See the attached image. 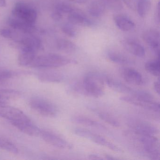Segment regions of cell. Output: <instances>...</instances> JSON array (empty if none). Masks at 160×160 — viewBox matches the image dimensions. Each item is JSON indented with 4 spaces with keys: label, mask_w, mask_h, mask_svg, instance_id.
I'll list each match as a JSON object with an SVG mask.
<instances>
[{
    "label": "cell",
    "mask_w": 160,
    "mask_h": 160,
    "mask_svg": "<svg viewBox=\"0 0 160 160\" xmlns=\"http://www.w3.org/2000/svg\"><path fill=\"white\" fill-rule=\"evenodd\" d=\"M104 77L96 72L86 75L82 82L73 84L72 88L78 94L88 97H101L104 93Z\"/></svg>",
    "instance_id": "6da1fadb"
},
{
    "label": "cell",
    "mask_w": 160,
    "mask_h": 160,
    "mask_svg": "<svg viewBox=\"0 0 160 160\" xmlns=\"http://www.w3.org/2000/svg\"><path fill=\"white\" fill-rule=\"evenodd\" d=\"M133 141L139 145L143 153L152 160H159L160 152L159 142L158 138L152 135L138 133L131 131L127 133Z\"/></svg>",
    "instance_id": "7a4b0ae2"
},
{
    "label": "cell",
    "mask_w": 160,
    "mask_h": 160,
    "mask_svg": "<svg viewBox=\"0 0 160 160\" xmlns=\"http://www.w3.org/2000/svg\"><path fill=\"white\" fill-rule=\"evenodd\" d=\"M75 60L62 55L49 53L36 56L30 65V67L36 68H54L62 67L70 64H74Z\"/></svg>",
    "instance_id": "3957f363"
},
{
    "label": "cell",
    "mask_w": 160,
    "mask_h": 160,
    "mask_svg": "<svg viewBox=\"0 0 160 160\" xmlns=\"http://www.w3.org/2000/svg\"><path fill=\"white\" fill-rule=\"evenodd\" d=\"M29 105L36 113L47 118H54L58 112V108L52 102L39 96L32 98Z\"/></svg>",
    "instance_id": "277c9868"
},
{
    "label": "cell",
    "mask_w": 160,
    "mask_h": 160,
    "mask_svg": "<svg viewBox=\"0 0 160 160\" xmlns=\"http://www.w3.org/2000/svg\"><path fill=\"white\" fill-rule=\"evenodd\" d=\"M12 16L27 23L34 25L37 18V11L28 3L18 2L15 5Z\"/></svg>",
    "instance_id": "5b68a950"
},
{
    "label": "cell",
    "mask_w": 160,
    "mask_h": 160,
    "mask_svg": "<svg viewBox=\"0 0 160 160\" xmlns=\"http://www.w3.org/2000/svg\"><path fill=\"white\" fill-rule=\"evenodd\" d=\"M74 132L78 136L89 139L96 144L103 146V147L108 148L113 151L118 152H122V150L120 148H118L115 144L107 140L105 138L103 137L102 136L97 134L91 132L87 129L77 128L74 130Z\"/></svg>",
    "instance_id": "8992f818"
},
{
    "label": "cell",
    "mask_w": 160,
    "mask_h": 160,
    "mask_svg": "<svg viewBox=\"0 0 160 160\" xmlns=\"http://www.w3.org/2000/svg\"><path fill=\"white\" fill-rule=\"evenodd\" d=\"M127 125L131 131L138 133L154 135L159 132V130L155 126L138 119H129L127 121Z\"/></svg>",
    "instance_id": "52a82bcc"
},
{
    "label": "cell",
    "mask_w": 160,
    "mask_h": 160,
    "mask_svg": "<svg viewBox=\"0 0 160 160\" xmlns=\"http://www.w3.org/2000/svg\"><path fill=\"white\" fill-rule=\"evenodd\" d=\"M40 136L47 144L60 149H71L72 145L58 135L51 131L41 130Z\"/></svg>",
    "instance_id": "ba28073f"
},
{
    "label": "cell",
    "mask_w": 160,
    "mask_h": 160,
    "mask_svg": "<svg viewBox=\"0 0 160 160\" xmlns=\"http://www.w3.org/2000/svg\"><path fill=\"white\" fill-rule=\"evenodd\" d=\"M122 102L153 112H160V104L155 100H145L132 96H122L120 98Z\"/></svg>",
    "instance_id": "9c48e42d"
},
{
    "label": "cell",
    "mask_w": 160,
    "mask_h": 160,
    "mask_svg": "<svg viewBox=\"0 0 160 160\" xmlns=\"http://www.w3.org/2000/svg\"><path fill=\"white\" fill-rule=\"evenodd\" d=\"M0 117L11 122L30 119L22 110L6 104H0Z\"/></svg>",
    "instance_id": "30bf717a"
},
{
    "label": "cell",
    "mask_w": 160,
    "mask_h": 160,
    "mask_svg": "<svg viewBox=\"0 0 160 160\" xmlns=\"http://www.w3.org/2000/svg\"><path fill=\"white\" fill-rule=\"evenodd\" d=\"M13 126L23 133L30 136L37 137L40 136L41 130L34 125L30 119L22 120L11 122Z\"/></svg>",
    "instance_id": "8fae6325"
},
{
    "label": "cell",
    "mask_w": 160,
    "mask_h": 160,
    "mask_svg": "<svg viewBox=\"0 0 160 160\" xmlns=\"http://www.w3.org/2000/svg\"><path fill=\"white\" fill-rule=\"evenodd\" d=\"M122 78L128 84L135 86H141L144 83V79L140 73L135 69L125 68L121 72Z\"/></svg>",
    "instance_id": "7c38bea8"
},
{
    "label": "cell",
    "mask_w": 160,
    "mask_h": 160,
    "mask_svg": "<svg viewBox=\"0 0 160 160\" xmlns=\"http://www.w3.org/2000/svg\"><path fill=\"white\" fill-rule=\"evenodd\" d=\"M8 23L12 28L17 31L29 34H32L36 31V28L34 25L27 23L12 16L9 18Z\"/></svg>",
    "instance_id": "4fadbf2b"
},
{
    "label": "cell",
    "mask_w": 160,
    "mask_h": 160,
    "mask_svg": "<svg viewBox=\"0 0 160 160\" xmlns=\"http://www.w3.org/2000/svg\"><path fill=\"white\" fill-rule=\"evenodd\" d=\"M104 81L105 83L110 88L117 92L128 94L129 96H133L136 92L137 90L133 89L127 85L111 78L104 77Z\"/></svg>",
    "instance_id": "5bb4252c"
},
{
    "label": "cell",
    "mask_w": 160,
    "mask_h": 160,
    "mask_svg": "<svg viewBox=\"0 0 160 160\" xmlns=\"http://www.w3.org/2000/svg\"><path fill=\"white\" fill-rule=\"evenodd\" d=\"M143 37L144 41L150 47L156 56L159 58L160 34L159 32L154 30H149L145 32Z\"/></svg>",
    "instance_id": "9a60e30c"
},
{
    "label": "cell",
    "mask_w": 160,
    "mask_h": 160,
    "mask_svg": "<svg viewBox=\"0 0 160 160\" xmlns=\"http://www.w3.org/2000/svg\"><path fill=\"white\" fill-rule=\"evenodd\" d=\"M71 120L72 122L80 125H84L91 128L98 129L100 131L106 132L108 129L104 125L98 122L84 116H75L72 117Z\"/></svg>",
    "instance_id": "2e32d148"
},
{
    "label": "cell",
    "mask_w": 160,
    "mask_h": 160,
    "mask_svg": "<svg viewBox=\"0 0 160 160\" xmlns=\"http://www.w3.org/2000/svg\"><path fill=\"white\" fill-rule=\"evenodd\" d=\"M68 20L72 25L88 27L92 25V22L84 13L77 10H74L69 14Z\"/></svg>",
    "instance_id": "e0dca14e"
},
{
    "label": "cell",
    "mask_w": 160,
    "mask_h": 160,
    "mask_svg": "<svg viewBox=\"0 0 160 160\" xmlns=\"http://www.w3.org/2000/svg\"><path fill=\"white\" fill-rule=\"evenodd\" d=\"M36 51L28 48H21L18 56V62L22 66H30L35 59Z\"/></svg>",
    "instance_id": "ac0fdd59"
},
{
    "label": "cell",
    "mask_w": 160,
    "mask_h": 160,
    "mask_svg": "<svg viewBox=\"0 0 160 160\" xmlns=\"http://www.w3.org/2000/svg\"><path fill=\"white\" fill-rule=\"evenodd\" d=\"M122 45L126 50L131 54L139 58H143L145 56L144 47L138 43L132 40H124Z\"/></svg>",
    "instance_id": "d6986e66"
},
{
    "label": "cell",
    "mask_w": 160,
    "mask_h": 160,
    "mask_svg": "<svg viewBox=\"0 0 160 160\" xmlns=\"http://www.w3.org/2000/svg\"><path fill=\"white\" fill-rule=\"evenodd\" d=\"M114 20L116 26L122 31H130L135 27L134 23L125 16H116L114 17Z\"/></svg>",
    "instance_id": "ffe728a7"
},
{
    "label": "cell",
    "mask_w": 160,
    "mask_h": 160,
    "mask_svg": "<svg viewBox=\"0 0 160 160\" xmlns=\"http://www.w3.org/2000/svg\"><path fill=\"white\" fill-rule=\"evenodd\" d=\"M38 78L43 82H60L62 81L63 77L58 72H44L39 74Z\"/></svg>",
    "instance_id": "44dd1931"
},
{
    "label": "cell",
    "mask_w": 160,
    "mask_h": 160,
    "mask_svg": "<svg viewBox=\"0 0 160 160\" xmlns=\"http://www.w3.org/2000/svg\"><path fill=\"white\" fill-rule=\"evenodd\" d=\"M107 56L110 61L118 64L128 65L133 63L132 61L129 58L117 51H108Z\"/></svg>",
    "instance_id": "7402d4cb"
},
{
    "label": "cell",
    "mask_w": 160,
    "mask_h": 160,
    "mask_svg": "<svg viewBox=\"0 0 160 160\" xmlns=\"http://www.w3.org/2000/svg\"><path fill=\"white\" fill-rule=\"evenodd\" d=\"M105 5L100 1H93L92 2L88 8V11L90 15L93 17H99L104 12Z\"/></svg>",
    "instance_id": "603a6c76"
},
{
    "label": "cell",
    "mask_w": 160,
    "mask_h": 160,
    "mask_svg": "<svg viewBox=\"0 0 160 160\" xmlns=\"http://www.w3.org/2000/svg\"><path fill=\"white\" fill-rule=\"evenodd\" d=\"M20 96L17 91L12 89H0V104H5L8 101L15 100Z\"/></svg>",
    "instance_id": "cb8c5ba5"
},
{
    "label": "cell",
    "mask_w": 160,
    "mask_h": 160,
    "mask_svg": "<svg viewBox=\"0 0 160 160\" xmlns=\"http://www.w3.org/2000/svg\"><path fill=\"white\" fill-rule=\"evenodd\" d=\"M57 48L58 50L66 53H72L77 49V46L71 41L64 39L57 40Z\"/></svg>",
    "instance_id": "d4e9b609"
},
{
    "label": "cell",
    "mask_w": 160,
    "mask_h": 160,
    "mask_svg": "<svg viewBox=\"0 0 160 160\" xmlns=\"http://www.w3.org/2000/svg\"><path fill=\"white\" fill-rule=\"evenodd\" d=\"M0 148L13 154L18 153V149L11 140L3 136L0 135Z\"/></svg>",
    "instance_id": "484cf974"
},
{
    "label": "cell",
    "mask_w": 160,
    "mask_h": 160,
    "mask_svg": "<svg viewBox=\"0 0 160 160\" xmlns=\"http://www.w3.org/2000/svg\"><path fill=\"white\" fill-rule=\"evenodd\" d=\"M151 7L150 0H137L136 9L140 17H145L149 12Z\"/></svg>",
    "instance_id": "4316f807"
},
{
    "label": "cell",
    "mask_w": 160,
    "mask_h": 160,
    "mask_svg": "<svg viewBox=\"0 0 160 160\" xmlns=\"http://www.w3.org/2000/svg\"><path fill=\"white\" fill-rule=\"evenodd\" d=\"M145 69L148 72L155 77L160 76V61L159 58L148 62L145 64Z\"/></svg>",
    "instance_id": "83f0119b"
},
{
    "label": "cell",
    "mask_w": 160,
    "mask_h": 160,
    "mask_svg": "<svg viewBox=\"0 0 160 160\" xmlns=\"http://www.w3.org/2000/svg\"><path fill=\"white\" fill-rule=\"evenodd\" d=\"M97 111L96 113L98 117L107 123H108L114 127H118L120 126V123L118 121L114 116H112L108 112L104 111Z\"/></svg>",
    "instance_id": "f1b7e54d"
},
{
    "label": "cell",
    "mask_w": 160,
    "mask_h": 160,
    "mask_svg": "<svg viewBox=\"0 0 160 160\" xmlns=\"http://www.w3.org/2000/svg\"><path fill=\"white\" fill-rule=\"evenodd\" d=\"M74 9L71 5L64 2H60L58 3L55 6V10L61 13H70Z\"/></svg>",
    "instance_id": "f546056e"
},
{
    "label": "cell",
    "mask_w": 160,
    "mask_h": 160,
    "mask_svg": "<svg viewBox=\"0 0 160 160\" xmlns=\"http://www.w3.org/2000/svg\"><path fill=\"white\" fill-rule=\"evenodd\" d=\"M62 31L63 33L70 37H75L76 35V31L74 28L70 24H65L62 27Z\"/></svg>",
    "instance_id": "4dcf8cb0"
},
{
    "label": "cell",
    "mask_w": 160,
    "mask_h": 160,
    "mask_svg": "<svg viewBox=\"0 0 160 160\" xmlns=\"http://www.w3.org/2000/svg\"><path fill=\"white\" fill-rule=\"evenodd\" d=\"M12 75V72L11 71L0 68V84L11 78Z\"/></svg>",
    "instance_id": "1f68e13d"
},
{
    "label": "cell",
    "mask_w": 160,
    "mask_h": 160,
    "mask_svg": "<svg viewBox=\"0 0 160 160\" xmlns=\"http://www.w3.org/2000/svg\"><path fill=\"white\" fill-rule=\"evenodd\" d=\"M12 30L9 29L4 28L0 30V34L6 39H11Z\"/></svg>",
    "instance_id": "d6a6232c"
},
{
    "label": "cell",
    "mask_w": 160,
    "mask_h": 160,
    "mask_svg": "<svg viewBox=\"0 0 160 160\" xmlns=\"http://www.w3.org/2000/svg\"><path fill=\"white\" fill-rule=\"evenodd\" d=\"M51 17L54 20H56V21H59L62 18V14L59 12L55 10L51 14Z\"/></svg>",
    "instance_id": "836d02e7"
},
{
    "label": "cell",
    "mask_w": 160,
    "mask_h": 160,
    "mask_svg": "<svg viewBox=\"0 0 160 160\" xmlns=\"http://www.w3.org/2000/svg\"><path fill=\"white\" fill-rule=\"evenodd\" d=\"M122 1L128 7L131 9H133L136 7L137 2H135V0H122Z\"/></svg>",
    "instance_id": "e575fe53"
},
{
    "label": "cell",
    "mask_w": 160,
    "mask_h": 160,
    "mask_svg": "<svg viewBox=\"0 0 160 160\" xmlns=\"http://www.w3.org/2000/svg\"><path fill=\"white\" fill-rule=\"evenodd\" d=\"M154 89L156 93H158V95L160 94V80L158 79L157 81H155L154 83Z\"/></svg>",
    "instance_id": "d590c367"
},
{
    "label": "cell",
    "mask_w": 160,
    "mask_h": 160,
    "mask_svg": "<svg viewBox=\"0 0 160 160\" xmlns=\"http://www.w3.org/2000/svg\"><path fill=\"white\" fill-rule=\"evenodd\" d=\"M111 7L116 6L119 2V0H105Z\"/></svg>",
    "instance_id": "8d00e7d4"
},
{
    "label": "cell",
    "mask_w": 160,
    "mask_h": 160,
    "mask_svg": "<svg viewBox=\"0 0 160 160\" xmlns=\"http://www.w3.org/2000/svg\"><path fill=\"white\" fill-rule=\"evenodd\" d=\"M89 159L91 160H103V158H102L101 156L98 154H91L89 156Z\"/></svg>",
    "instance_id": "74e56055"
},
{
    "label": "cell",
    "mask_w": 160,
    "mask_h": 160,
    "mask_svg": "<svg viewBox=\"0 0 160 160\" xmlns=\"http://www.w3.org/2000/svg\"><path fill=\"white\" fill-rule=\"evenodd\" d=\"M72 2H75V3H79V4H83V3H86L88 1V0H69Z\"/></svg>",
    "instance_id": "f35d334b"
},
{
    "label": "cell",
    "mask_w": 160,
    "mask_h": 160,
    "mask_svg": "<svg viewBox=\"0 0 160 160\" xmlns=\"http://www.w3.org/2000/svg\"><path fill=\"white\" fill-rule=\"evenodd\" d=\"M7 3L5 0H0V7H5Z\"/></svg>",
    "instance_id": "ab89813d"
},
{
    "label": "cell",
    "mask_w": 160,
    "mask_h": 160,
    "mask_svg": "<svg viewBox=\"0 0 160 160\" xmlns=\"http://www.w3.org/2000/svg\"><path fill=\"white\" fill-rule=\"evenodd\" d=\"M105 157L108 160H116V158H114L112 156L108 155H106Z\"/></svg>",
    "instance_id": "60d3db41"
}]
</instances>
